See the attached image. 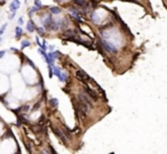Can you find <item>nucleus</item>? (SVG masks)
<instances>
[{
    "label": "nucleus",
    "mask_w": 167,
    "mask_h": 154,
    "mask_svg": "<svg viewBox=\"0 0 167 154\" xmlns=\"http://www.w3.org/2000/svg\"><path fill=\"white\" fill-rule=\"evenodd\" d=\"M4 55H5V52H0V58H1V57H3V56H4Z\"/></svg>",
    "instance_id": "obj_19"
},
{
    "label": "nucleus",
    "mask_w": 167,
    "mask_h": 154,
    "mask_svg": "<svg viewBox=\"0 0 167 154\" xmlns=\"http://www.w3.org/2000/svg\"><path fill=\"white\" fill-rule=\"evenodd\" d=\"M5 27H6V24L4 25V26H3V29H1V30H0V34H1V33H3L4 31H5Z\"/></svg>",
    "instance_id": "obj_18"
},
{
    "label": "nucleus",
    "mask_w": 167,
    "mask_h": 154,
    "mask_svg": "<svg viewBox=\"0 0 167 154\" xmlns=\"http://www.w3.org/2000/svg\"><path fill=\"white\" fill-rule=\"evenodd\" d=\"M35 1H36V5H37L38 7H41V4L39 3V0H35Z\"/></svg>",
    "instance_id": "obj_17"
},
{
    "label": "nucleus",
    "mask_w": 167,
    "mask_h": 154,
    "mask_svg": "<svg viewBox=\"0 0 167 154\" xmlns=\"http://www.w3.org/2000/svg\"><path fill=\"white\" fill-rule=\"evenodd\" d=\"M44 122H45V117H41L39 120V124H43Z\"/></svg>",
    "instance_id": "obj_14"
},
{
    "label": "nucleus",
    "mask_w": 167,
    "mask_h": 154,
    "mask_svg": "<svg viewBox=\"0 0 167 154\" xmlns=\"http://www.w3.org/2000/svg\"><path fill=\"white\" fill-rule=\"evenodd\" d=\"M102 43H103V46H104L105 50H108V52H110V53H116L117 52V48H116L113 45L109 43L108 41H105V40H102Z\"/></svg>",
    "instance_id": "obj_5"
},
{
    "label": "nucleus",
    "mask_w": 167,
    "mask_h": 154,
    "mask_svg": "<svg viewBox=\"0 0 167 154\" xmlns=\"http://www.w3.org/2000/svg\"><path fill=\"white\" fill-rule=\"evenodd\" d=\"M21 34H22V29L21 27H16V38L21 37Z\"/></svg>",
    "instance_id": "obj_12"
},
{
    "label": "nucleus",
    "mask_w": 167,
    "mask_h": 154,
    "mask_svg": "<svg viewBox=\"0 0 167 154\" xmlns=\"http://www.w3.org/2000/svg\"><path fill=\"white\" fill-rule=\"evenodd\" d=\"M78 98H79L80 102H82L84 104H86L88 107H89L90 110L93 109V102L92 99L89 98V96H88L86 92H79V95H78Z\"/></svg>",
    "instance_id": "obj_1"
},
{
    "label": "nucleus",
    "mask_w": 167,
    "mask_h": 154,
    "mask_svg": "<svg viewBox=\"0 0 167 154\" xmlns=\"http://www.w3.org/2000/svg\"><path fill=\"white\" fill-rule=\"evenodd\" d=\"M75 3H76V5L80 6V7H86V6H87V3L84 1V0H76Z\"/></svg>",
    "instance_id": "obj_6"
},
{
    "label": "nucleus",
    "mask_w": 167,
    "mask_h": 154,
    "mask_svg": "<svg viewBox=\"0 0 167 154\" xmlns=\"http://www.w3.org/2000/svg\"><path fill=\"white\" fill-rule=\"evenodd\" d=\"M35 29H36V27H35V25H33V23L30 21V22L27 23V31H29V32H33Z\"/></svg>",
    "instance_id": "obj_7"
},
{
    "label": "nucleus",
    "mask_w": 167,
    "mask_h": 154,
    "mask_svg": "<svg viewBox=\"0 0 167 154\" xmlns=\"http://www.w3.org/2000/svg\"><path fill=\"white\" fill-rule=\"evenodd\" d=\"M30 45V42H29V41H23L22 42V47L24 48V47H26V46H29Z\"/></svg>",
    "instance_id": "obj_13"
},
{
    "label": "nucleus",
    "mask_w": 167,
    "mask_h": 154,
    "mask_svg": "<svg viewBox=\"0 0 167 154\" xmlns=\"http://www.w3.org/2000/svg\"><path fill=\"white\" fill-rule=\"evenodd\" d=\"M121 1H127V3H134V4H139L136 0H121Z\"/></svg>",
    "instance_id": "obj_15"
},
{
    "label": "nucleus",
    "mask_w": 167,
    "mask_h": 154,
    "mask_svg": "<svg viewBox=\"0 0 167 154\" xmlns=\"http://www.w3.org/2000/svg\"><path fill=\"white\" fill-rule=\"evenodd\" d=\"M76 77H77V79H79L82 83H87V81L90 80V77L85 72V71H82V70H77Z\"/></svg>",
    "instance_id": "obj_2"
},
{
    "label": "nucleus",
    "mask_w": 167,
    "mask_h": 154,
    "mask_svg": "<svg viewBox=\"0 0 167 154\" xmlns=\"http://www.w3.org/2000/svg\"><path fill=\"white\" fill-rule=\"evenodd\" d=\"M38 32H39L40 34H44V33H45V32H44V30L41 29V27H38Z\"/></svg>",
    "instance_id": "obj_16"
},
{
    "label": "nucleus",
    "mask_w": 167,
    "mask_h": 154,
    "mask_svg": "<svg viewBox=\"0 0 167 154\" xmlns=\"http://www.w3.org/2000/svg\"><path fill=\"white\" fill-rule=\"evenodd\" d=\"M50 12H52V14H60L61 10H60V8H57V7H52L50 8Z\"/></svg>",
    "instance_id": "obj_10"
},
{
    "label": "nucleus",
    "mask_w": 167,
    "mask_h": 154,
    "mask_svg": "<svg viewBox=\"0 0 167 154\" xmlns=\"http://www.w3.org/2000/svg\"><path fill=\"white\" fill-rule=\"evenodd\" d=\"M84 89H85L86 94H87L93 100H97V99H98V95L96 94V91H95V90H93L92 88H90L89 86L87 85V83H84Z\"/></svg>",
    "instance_id": "obj_3"
},
{
    "label": "nucleus",
    "mask_w": 167,
    "mask_h": 154,
    "mask_svg": "<svg viewBox=\"0 0 167 154\" xmlns=\"http://www.w3.org/2000/svg\"><path fill=\"white\" fill-rule=\"evenodd\" d=\"M49 104L52 105L53 107H56V106L58 105V100L56 99V98H52V99L49 100Z\"/></svg>",
    "instance_id": "obj_9"
},
{
    "label": "nucleus",
    "mask_w": 167,
    "mask_h": 154,
    "mask_svg": "<svg viewBox=\"0 0 167 154\" xmlns=\"http://www.w3.org/2000/svg\"><path fill=\"white\" fill-rule=\"evenodd\" d=\"M56 1H61V0H56Z\"/></svg>",
    "instance_id": "obj_20"
},
{
    "label": "nucleus",
    "mask_w": 167,
    "mask_h": 154,
    "mask_svg": "<svg viewBox=\"0 0 167 154\" xmlns=\"http://www.w3.org/2000/svg\"><path fill=\"white\" fill-rule=\"evenodd\" d=\"M53 131H54V134L56 135V136H57L58 138H60V140L63 143V144H64V145H66V144H68V142H66V139H68V138L65 137V135L63 134V132L61 131L60 129H57V128L53 127Z\"/></svg>",
    "instance_id": "obj_4"
},
{
    "label": "nucleus",
    "mask_w": 167,
    "mask_h": 154,
    "mask_svg": "<svg viewBox=\"0 0 167 154\" xmlns=\"http://www.w3.org/2000/svg\"><path fill=\"white\" fill-rule=\"evenodd\" d=\"M54 74H55V75H57L58 79H60V80H62V74H61L60 69H57V67H54Z\"/></svg>",
    "instance_id": "obj_8"
},
{
    "label": "nucleus",
    "mask_w": 167,
    "mask_h": 154,
    "mask_svg": "<svg viewBox=\"0 0 167 154\" xmlns=\"http://www.w3.org/2000/svg\"><path fill=\"white\" fill-rule=\"evenodd\" d=\"M64 34L68 35V37H76V33L73 32V31H70V30H69V31H65Z\"/></svg>",
    "instance_id": "obj_11"
}]
</instances>
